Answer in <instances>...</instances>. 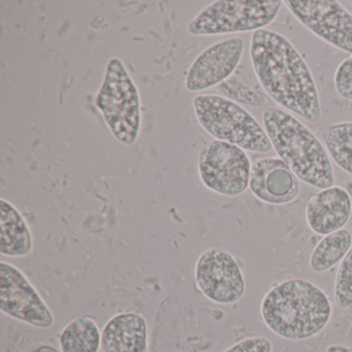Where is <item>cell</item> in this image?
<instances>
[{"label": "cell", "mask_w": 352, "mask_h": 352, "mask_svg": "<svg viewBox=\"0 0 352 352\" xmlns=\"http://www.w3.org/2000/svg\"><path fill=\"white\" fill-rule=\"evenodd\" d=\"M250 59L259 84L278 106L308 122L319 121L321 106L314 77L287 38L273 30L253 32Z\"/></svg>", "instance_id": "obj_1"}, {"label": "cell", "mask_w": 352, "mask_h": 352, "mask_svg": "<svg viewBox=\"0 0 352 352\" xmlns=\"http://www.w3.org/2000/svg\"><path fill=\"white\" fill-rule=\"evenodd\" d=\"M329 296L306 279L292 278L279 282L263 296L261 315L275 335L302 341L320 333L331 317Z\"/></svg>", "instance_id": "obj_2"}, {"label": "cell", "mask_w": 352, "mask_h": 352, "mask_svg": "<svg viewBox=\"0 0 352 352\" xmlns=\"http://www.w3.org/2000/svg\"><path fill=\"white\" fill-rule=\"evenodd\" d=\"M263 123L273 149L302 182L320 190L335 186L329 153L304 123L278 108L265 109Z\"/></svg>", "instance_id": "obj_3"}, {"label": "cell", "mask_w": 352, "mask_h": 352, "mask_svg": "<svg viewBox=\"0 0 352 352\" xmlns=\"http://www.w3.org/2000/svg\"><path fill=\"white\" fill-rule=\"evenodd\" d=\"M192 104L197 122L215 140L255 153L273 149L265 127L238 102L226 96L199 94Z\"/></svg>", "instance_id": "obj_4"}, {"label": "cell", "mask_w": 352, "mask_h": 352, "mask_svg": "<svg viewBox=\"0 0 352 352\" xmlns=\"http://www.w3.org/2000/svg\"><path fill=\"white\" fill-rule=\"evenodd\" d=\"M96 104L113 137L126 147L135 145L141 131V100L120 58L113 57L107 63Z\"/></svg>", "instance_id": "obj_5"}, {"label": "cell", "mask_w": 352, "mask_h": 352, "mask_svg": "<svg viewBox=\"0 0 352 352\" xmlns=\"http://www.w3.org/2000/svg\"><path fill=\"white\" fill-rule=\"evenodd\" d=\"M281 0H217L187 25L191 36H218L265 30L277 18Z\"/></svg>", "instance_id": "obj_6"}, {"label": "cell", "mask_w": 352, "mask_h": 352, "mask_svg": "<svg viewBox=\"0 0 352 352\" xmlns=\"http://www.w3.org/2000/svg\"><path fill=\"white\" fill-rule=\"evenodd\" d=\"M251 168L250 158L245 150L218 140L204 145L197 158L203 184L224 197H238L249 188Z\"/></svg>", "instance_id": "obj_7"}, {"label": "cell", "mask_w": 352, "mask_h": 352, "mask_svg": "<svg viewBox=\"0 0 352 352\" xmlns=\"http://www.w3.org/2000/svg\"><path fill=\"white\" fill-rule=\"evenodd\" d=\"M0 310L11 318L38 329H50L54 315L21 270L0 263Z\"/></svg>", "instance_id": "obj_8"}, {"label": "cell", "mask_w": 352, "mask_h": 352, "mask_svg": "<svg viewBox=\"0 0 352 352\" xmlns=\"http://www.w3.org/2000/svg\"><path fill=\"white\" fill-rule=\"evenodd\" d=\"M292 16L327 44L352 55V14L337 0H286Z\"/></svg>", "instance_id": "obj_9"}, {"label": "cell", "mask_w": 352, "mask_h": 352, "mask_svg": "<svg viewBox=\"0 0 352 352\" xmlns=\"http://www.w3.org/2000/svg\"><path fill=\"white\" fill-rule=\"evenodd\" d=\"M195 282L201 294L212 302L232 305L244 296V274L226 249L214 247L199 255L195 265Z\"/></svg>", "instance_id": "obj_10"}, {"label": "cell", "mask_w": 352, "mask_h": 352, "mask_svg": "<svg viewBox=\"0 0 352 352\" xmlns=\"http://www.w3.org/2000/svg\"><path fill=\"white\" fill-rule=\"evenodd\" d=\"M243 52L244 41L240 38L220 41L204 50L187 71V91H204L223 83L236 71Z\"/></svg>", "instance_id": "obj_11"}, {"label": "cell", "mask_w": 352, "mask_h": 352, "mask_svg": "<svg viewBox=\"0 0 352 352\" xmlns=\"http://www.w3.org/2000/svg\"><path fill=\"white\" fill-rule=\"evenodd\" d=\"M249 189L263 203L287 205L298 197L300 179L279 157L261 158L253 162Z\"/></svg>", "instance_id": "obj_12"}, {"label": "cell", "mask_w": 352, "mask_h": 352, "mask_svg": "<svg viewBox=\"0 0 352 352\" xmlns=\"http://www.w3.org/2000/svg\"><path fill=\"white\" fill-rule=\"evenodd\" d=\"M351 213V197L340 186L321 189L312 195L306 206L307 223L313 232L320 236L344 228Z\"/></svg>", "instance_id": "obj_13"}, {"label": "cell", "mask_w": 352, "mask_h": 352, "mask_svg": "<svg viewBox=\"0 0 352 352\" xmlns=\"http://www.w3.org/2000/svg\"><path fill=\"white\" fill-rule=\"evenodd\" d=\"M104 352H146L148 324L143 315L124 312L113 316L102 331Z\"/></svg>", "instance_id": "obj_14"}, {"label": "cell", "mask_w": 352, "mask_h": 352, "mask_svg": "<svg viewBox=\"0 0 352 352\" xmlns=\"http://www.w3.org/2000/svg\"><path fill=\"white\" fill-rule=\"evenodd\" d=\"M34 236L19 210L0 199V253L8 257H25L32 252Z\"/></svg>", "instance_id": "obj_15"}, {"label": "cell", "mask_w": 352, "mask_h": 352, "mask_svg": "<svg viewBox=\"0 0 352 352\" xmlns=\"http://www.w3.org/2000/svg\"><path fill=\"white\" fill-rule=\"evenodd\" d=\"M351 247L352 234L347 228L323 236L311 253V270L315 273L329 271L341 263Z\"/></svg>", "instance_id": "obj_16"}, {"label": "cell", "mask_w": 352, "mask_h": 352, "mask_svg": "<svg viewBox=\"0 0 352 352\" xmlns=\"http://www.w3.org/2000/svg\"><path fill=\"white\" fill-rule=\"evenodd\" d=\"M59 343L63 352H98L102 331L89 317H78L63 329Z\"/></svg>", "instance_id": "obj_17"}, {"label": "cell", "mask_w": 352, "mask_h": 352, "mask_svg": "<svg viewBox=\"0 0 352 352\" xmlns=\"http://www.w3.org/2000/svg\"><path fill=\"white\" fill-rule=\"evenodd\" d=\"M321 138L333 162L352 176V122L329 125L321 133Z\"/></svg>", "instance_id": "obj_18"}, {"label": "cell", "mask_w": 352, "mask_h": 352, "mask_svg": "<svg viewBox=\"0 0 352 352\" xmlns=\"http://www.w3.org/2000/svg\"><path fill=\"white\" fill-rule=\"evenodd\" d=\"M333 298L340 308H352V247L338 269Z\"/></svg>", "instance_id": "obj_19"}, {"label": "cell", "mask_w": 352, "mask_h": 352, "mask_svg": "<svg viewBox=\"0 0 352 352\" xmlns=\"http://www.w3.org/2000/svg\"><path fill=\"white\" fill-rule=\"evenodd\" d=\"M336 91L344 100H352V55L344 59L333 76Z\"/></svg>", "instance_id": "obj_20"}, {"label": "cell", "mask_w": 352, "mask_h": 352, "mask_svg": "<svg viewBox=\"0 0 352 352\" xmlns=\"http://www.w3.org/2000/svg\"><path fill=\"white\" fill-rule=\"evenodd\" d=\"M226 88V94L230 96V98L234 100H238L239 102H245L250 106H265L267 100L263 94L250 87L243 86L238 82H226L222 84Z\"/></svg>", "instance_id": "obj_21"}, {"label": "cell", "mask_w": 352, "mask_h": 352, "mask_svg": "<svg viewBox=\"0 0 352 352\" xmlns=\"http://www.w3.org/2000/svg\"><path fill=\"white\" fill-rule=\"evenodd\" d=\"M223 352H273V345L265 337H251L241 340Z\"/></svg>", "instance_id": "obj_22"}]
</instances>
